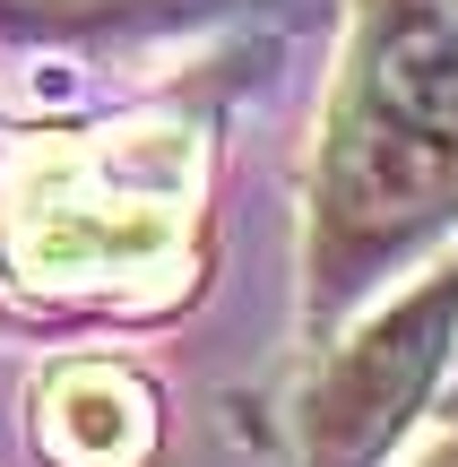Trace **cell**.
Wrapping results in <instances>:
<instances>
[{
  "label": "cell",
  "mask_w": 458,
  "mask_h": 467,
  "mask_svg": "<svg viewBox=\"0 0 458 467\" xmlns=\"http://www.w3.org/2000/svg\"><path fill=\"white\" fill-rule=\"evenodd\" d=\"M458 225V0H355L311 156L303 312L338 320L372 277Z\"/></svg>",
  "instance_id": "1"
},
{
  "label": "cell",
  "mask_w": 458,
  "mask_h": 467,
  "mask_svg": "<svg viewBox=\"0 0 458 467\" xmlns=\"http://www.w3.org/2000/svg\"><path fill=\"white\" fill-rule=\"evenodd\" d=\"M190 225V130L138 121L35 148L0 182V243L35 285L165 277Z\"/></svg>",
  "instance_id": "2"
},
{
  "label": "cell",
  "mask_w": 458,
  "mask_h": 467,
  "mask_svg": "<svg viewBox=\"0 0 458 467\" xmlns=\"http://www.w3.org/2000/svg\"><path fill=\"white\" fill-rule=\"evenodd\" d=\"M458 337V260L424 268L415 295H398L390 312H372L303 389V467H381L390 441L415 424V407L433 399Z\"/></svg>",
  "instance_id": "3"
},
{
  "label": "cell",
  "mask_w": 458,
  "mask_h": 467,
  "mask_svg": "<svg viewBox=\"0 0 458 467\" xmlns=\"http://www.w3.org/2000/svg\"><path fill=\"white\" fill-rule=\"evenodd\" d=\"M44 441L69 467H138L156 441V407L130 372L113 364H69L44 389Z\"/></svg>",
  "instance_id": "4"
},
{
  "label": "cell",
  "mask_w": 458,
  "mask_h": 467,
  "mask_svg": "<svg viewBox=\"0 0 458 467\" xmlns=\"http://www.w3.org/2000/svg\"><path fill=\"white\" fill-rule=\"evenodd\" d=\"M225 0H0V35L17 44H96V35H138V26H182Z\"/></svg>",
  "instance_id": "5"
},
{
  "label": "cell",
  "mask_w": 458,
  "mask_h": 467,
  "mask_svg": "<svg viewBox=\"0 0 458 467\" xmlns=\"http://www.w3.org/2000/svg\"><path fill=\"white\" fill-rule=\"evenodd\" d=\"M415 467H458V433H450V441H433V451L415 459Z\"/></svg>",
  "instance_id": "6"
}]
</instances>
